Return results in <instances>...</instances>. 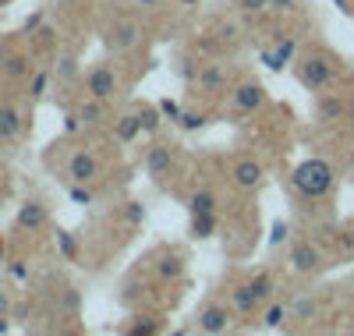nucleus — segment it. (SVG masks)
I'll use <instances>...</instances> for the list:
<instances>
[{
    "mask_svg": "<svg viewBox=\"0 0 354 336\" xmlns=\"http://www.w3.org/2000/svg\"><path fill=\"white\" fill-rule=\"evenodd\" d=\"M333 167L326 160H305L301 167H294L290 185L298 188L305 198H326L333 192Z\"/></svg>",
    "mask_w": 354,
    "mask_h": 336,
    "instance_id": "1",
    "label": "nucleus"
},
{
    "mask_svg": "<svg viewBox=\"0 0 354 336\" xmlns=\"http://www.w3.org/2000/svg\"><path fill=\"white\" fill-rule=\"evenodd\" d=\"M294 75H298V82L308 88V93H326V88L337 82V64L322 53H308V57L298 60Z\"/></svg>",
    "mask_w": 354,
    "mask_h": 336,
    "instance_id": "2",
    "label": "nucleus"
},
{
    "mask_svg": "<svg viewBox=\"0 0 354 336\" xmlns=\"http://www.w3.org/2000/svg\"><path fill=\"white\" fill-rule=\"evenodd\" d=\"M85 88H88V96H93V100L110 103L117 96V75H113V68L110 64H93L88 75H85Z\"/></svg>",
    "mask_w": 354,
    "mask_h": 336,
    "instance_id": "3",
    "label": "nucleus"
},
{
    "mask_svg": "<svg viewBox=\"0 0 354 336\" xmlns=\"http://www.w3.org/2000/svg\"><path fill=\"white\" fill-rule=\"evenodd\" d=\"M266 103V88L259 85V82H245V85H238L230 93V110L234 113H252V110H259Z\"/></svg>",
    "mask_w": 354,
    "mask_h": 336,
    "instance_id": "4",
    "label": "nucleus"
},
{
    "mask_svg": "<svg viewBox=\"0 0 354 336\" xmlns=\"http://www.w3.org/2000/svg\"><path fill=\"white\" fill-rule=\"evenodd\" d=\"M230 319H234V312L227 308V304H202L195 326L202 333H227L230 329Z\"/></svg>",
    "mask_w": 354,
    "mask_h": 336,
    "instance_id": "5",
    "label": "nucleus"
},
{
    "mask_svg": "<svg viewBox=\"0 0 354 336\" xmlns=\"http://www.w3.org/2000/svg\"><path fill=\"white\" fill-rule=\"evenodd\" d=\"M290 269H294V272H319V269H322V255H319L315 244L294 241V244H290Z\"/></svg>",
    "mask_w": 354,
    "mask_h": 336,
    "instance_id": "6",
    "label": "nucleus"
},
{
    "mask_svg": "<svg viewBox=\"0 0 354 336\" xmlns=\"http://www.w3.org/2000/svg\"><path fill=\"white\" fill-rule=\"evenodd\" d=\"M138 39H142V28H138V21H131V18H124V21H117L113 28H110V46L113 50H121V53H128V50H135L138 46Z\"/></svg>",
    "mask_w": 354,
    "mask_h": 336,
    "instance_id": "7",
    "label": "nucleus"
},
{
    "mask_svg": "<svg viewBox=\"0 0 354 336\" xmlns=\"http://www.w3.org/2000/svg\"><path fill=\"white\" fill-rule=\"evenodd\" d=\"M230 174H234V185H238L241 192H255V188H262V180H266L262 163H255V160H238Z\"/></svg>",
    "mask_w": 354,
    "mask_h": 336,
    "instance_id": "8",
    "label": "nucleus"
},
{
    "mask_svg": "<svg viewBox=\"0 0 354 336\" xmlns=\"http://www.w3.org/2000/svg\"><path fill=\"white\" fill-rule=\"evenodd\" d=\"M170 167H174V149L170 145L156 142V145L145 149V170H149V177H167Z\"/></svg>",
    "mask_w": 354,
    "mask_h": 336,
    "instance_id": "9",
    "label": "nucleus"
},
{
    "mask_svg": "<svg viewBox=\"0 0 354 336\" xmlns=\"http://www.w3.org/2000/svg\"><path fill=\"white\" fill-rule=\"evenodd\" d=\"M96 174H100V163H96L93 152H75L71 163H68V177L75 180V185H88Z\"/></svg>",
    "mask_w": 354,
    "mask_h": 336,
    "instance_id": "10",
    "label": "nucleus"
},
{
    "mask_svg": "<svg viewBox=\"0 0 354 336\" xmlns=\"http://www.w3.org/2000/svg\"><path fill=\"white\" fill-rule=\"evenodd\" d=\"M230 82V75H227V68L223 64H202L198 68V75H195V85L198 88H205V93H220V88Z\"/></svg>",
    "mask_w": 354,
    "mask_h": 336,
    "instance_id": "11",
    "label": "nucleus"
},
{
    "mask_svg": "<svg viewBox=\"0 0 354 336\" xmlns=\"http://www.w3.org/2000/svg\"><path fill=\"white\" fill-rule=\"evenodd\" d=\"M46 223V205L43 202H25L18 209V227L21 230H39Z\"/></svg>",
    "mask_w": 354,
    "mask_h": 336,
    "instance_id": "12",
    "label": "nucleus"
},
{
    "mask_svg": "<svg viewBox=\"0 0 354 336\" xmlns=\"http://www.w3.org/2000/svg\"><path fill=\"white\" fill-rule=\"evenodd\" d=\"M255 308H259V297L252 294L248 283H241V287L230 290V312H234V315H252Z\"/></svg>",
    "mask_w": 354,
    "mask_h": 336,
    "instance_id": "13",
    "label": "nucleus"
},
{
    "mask_svg": "<svg viewBox=\"0 0 354 336\" xmlns=\"http://www.w3.org/2000/svg\"><path fill=\"white\" fill-rule=\"evenodd\" d=\"M21 135V113L15 106H0V142H11Z\"/></svg>",
    "mask_w": 354,
    "mask_h": 336,
    "instance_id": "14",
    "label": "nucleus"
},
{
    "mask_svg": "<svg viewBox=\"0 0 354 336\" xmlns=\"http://www.w3.org/2000/svg\"><path fill=\"white\" fill-rule=\"evenodd\" d=\"M153 272H156L160 280H167V283H170V280H177V277H181V272H185V259L170 252V255H163V259H160V262L153 265Z\"/></svg>",
    "mask_w": 354,
    "mask_h": 336,
    "instance_id": "15",
    "label": "nucleus"
},
{
    "mask_svg": "<svg viewBox=\"0 0 354 336\" xmlns=\"http://www.w3.org/2000/svg\"><path fill=\"white\" fill-rule=\"evenodd\" d=\"M216 230V212H192V237H213Z\"/></svg>",
    "mask_w": 354,
    "mask_h": 336,
    "instance_id": "16",
    "label": "nucleus"
},
{
    "mask_svg": "<svg viewBox=\"0 0 354 336\" xmlns=\"http://www.w3.org/2000/svg\"><path fill=\"white\" fill-rule=\"evenodd\" d=\"M248 287H252V294L259 297V304H266V301L273 297V277H270V272H259V277H252Z\"/></svg>",
    "mask_w": 354,
    "mask_h": 336,
    "instance_id": "17",
    "label": "nucleus"
},
{
    "mask_svg": "<svg viewBox=\"0 0 354 336\" xmlns=\"http://www.w3.org/2000/svg\"><path fill=\"white\" fill-rule=\"evenodd\" d=\"M188 205H192V212H216V195H213L209 188H198V192L188 198Z\"/></svg>",
    "mask_w": 354,
    "mask_h": 336,
    "instance_id": "18",
    "label": "nucleus"
},
{
    "mask_svg": "<svg viewBox=\"0 0 354 336\" xmlns=\"http://www.w3.org/2000/svg\"><path fill=\"white\" fill-rule=\"evenodd\" d=\"M135 117H138V128H142V131H149V135L160 131V110H156V106H138Z\"/></svg>",
    "mask_w": 354,
    "mask_h": 336,
    "instance_id": "19",
    "label": "nucleus"
},
{
    "mask_svg": "<svg viewBox=\"0 0 354 336\" xmlns=\"http://www.w3.org/2000/svg\"><path fill=\"white\" fill-rule=\"evenodd\" d=\"M315 110H319V117H322V120H337V117L344 113V103H337V100H326V93H319V103H315Z\"/></svg>",
    "mask_w": 354,
    "mask_h": 336,
    "instance_id": "20",
    "label": "nucleus"
},
{
    "mask_svg": "<svg viewBox=\"0 0 354 336\" xmlns=\"http://www.w3.org/2000/svg\"><path fill=\"white\" fill-rule=\"evenodd\" d=\"M78 120H85V124H100V120H103V100L85 103V106L78 110Z\"/></svg>",
    "mask_w": 354,
    "mask_h": 336,
    "instance_id": "21",
    "label": "nucleus"
},
{
    "mask_svg": "<svg viewBox=\"0 0 354 336\" xmlns=\"http://www.w3.org/2000/svg\"><path fill=\"white\" fill-rule=\"evenodd\" d=\"M287 315H290V304H270V308H266V315H262V322H266V326H280Z\"/></svg>",
    "mask_w": 354,
    "mask_h": 336,
    "instance_id": "22",
    "label": "nucleus"
},
{
    "mask_svg": "<svg viewBox=\"0 0 354 336\" xmlns=\"http://www.w3.org/2000/svg\"><path fill=\"white\" fill-rule=\"evenodd\" d=\"M238 4L241 15H262V11H270V0H234Z\"/></svg>",
    "mask_w": 354,
    "mask_h": 336,
    "instance_id": "23",
    "label": "nucleus"
},
{
    "mask_svg": "<svg viewBox=\"0 0 354 336\" xmlns=\"http://www.w3.org/2000/svg\"><path fill=\"white\" fill-rule=\"evenodd\" d=\"M138 131H142V128H138V117H121V124H117V135H121L124 142L135 138Z\"/></svg>",
    "mask_w": 354,
    "mask_h": 336,
    "instance_id": "24",
    "label": "nucleus"
},
{
    "mask_svg": "<svg viewBox=\"0 0 354 336\" xmlns=\"http://www.w3.org/2000/svg\"><path fill=\"white\" fill-rule=\"evenodd\" d=\"M202 124H205L202 113H181V128H185V131H195V128H202Z\"/></svg>",
    "mask_w": 354,
    "mask_h": 336,
    "instance_id": "25",
    "label": "nucleus"
},
{
    "mask_svg": "<svg viewBox=\"0 0 354 336\" xmlns=\"http://www.w3.org/2000/svg\"><path fill=\"white\" fill-rule=\"evenodd\" d=\"M270 8L273 11H294V8H298V0H270Z\"/></svg>",
    "mask_w": 354,
    "mask_h": 336,
    "instance_id": "26",
    "label": "nucleus"
},
{
    "mask_svg": "<svg viewBox=\"0 0 354 336\" xmlns=\"http://www.w3.org/2000/svg\"><path fill=\"white\" fill-rule=\"evenodd\" d=\"M71 198H75V202H82V205H88V202H93V192H85V188H71Z\"/></svg>",
    "mask_w": 354,
    "mask_h": 336,
    "instance_id": "27",
    "label": "nucleus"
},
{
    "mask_svg": "<svg viewBox=\"0 0 354 336\" xmlns=\"http://www.w3.org/2000/svg\"><path fill=\"white\" fill-rule=\"evenodd\" d=\"M61 252H64L68 259H75V241H71L68 234H61Z\"/></svg>",
    "mask_w": 354,
    "mask_h": 336,
    "instance_id": "28",
    "label": "nucleus"
},
{
    "mask_svg": "<svg viewBox=\"0 0 354 336\" xmlns=\"http://www.w3.org/2000/svg\"><path fill=\"white\" fill-rule=\"evenodd\" d=\"M43 88H46V75L39 71V75L32 78V96H43Z\"/></svg>",
    "mask_w": 354,
    "mask_h": 336,
    "instance_id": "29",
    "label": "nucleus"
},
{
    "mask_svg": "<svg viewBox=\"0 0 354 336\" xmlns=\"http://www.w3.org/2000/svg\"><path fill=\"white\" fill-rule=\"evenodd\" d=\"M8 71H11V75H21V71H25V60H21V57H15L11 64H8Z\"/></svg>",
    "mask_w": 354,
    "mask_h": 336,
    "instance_id": "30",
    "label": "nucleus"
},
{
    "mask_svg": "<svg viewBox=\"0 0 354 336\" xmlns=\"http://www.w3.org/2000/svg\"><path fill=\"white\" fill-rule=\"evenodd\" d=\"M61 75H75V60H64V64H61Z\"/></svg>",
    "mask_w": 354,
    "mask_h": 336,
    "instance_id": "31",
    "label": "nucleus"
},
{
    "mask_svg": "<svg viewBox=\"0 0 354 336\" xmlns=\"http://www.w3.org/2000/svg\"><path fill=\"white\" fill-rule=\"evenodd\" d=\"M4 312H8V294L0 290V315H4Z\"/></svg>",
    "mask_w": 354,
    "mask_h": 336,
    "instance_id": "32",
    "label": "nucleus"
},
{
    "mask_svg": "<svg viewBox=\"0 0 354 336\" xmlns=\"http://www.w3.org/2000/svg\"><path fill=\"white\" fill-rule=\"evenodd\" d=\"M347 117H351V120H354V100H351V106H347Z\"/></svg>",
    "mask_w": 354,
    "mask_h": 336,
    "instance_id": "33",
    "label": "nucleus"
},
{
    "mask_svg": "<svg viewBox=\"0 0 354 336\" xmlns=\"http://www.w3.org/2000/svg\"><path fill=\"white\" fill-rule=\"evenodd\" d=\"M181 4H188V8H192V4H198V0H181Z\"/></svg>",
    "mask_w": 354,
    "mask_h": 336,
    "instance_id": "34",
    "label": "nucleus"
},
{
    "mask_svg": "<svg viewBox=\"0 0 354 336\" xmlns=\"http://www.w3.org/2000/svg\"><path fill=\"white\" fill-rule=\"evenodd\" d=\"M0 198H4V180H0Z\"/></svg>",
    "mask_w": 354,
    "mask_h": 336,
    "instance_id": "35",
    "label": "nucleus"
},
{
    "mask_svg": "<svg viewBox=\"0 0 354 336\" xmlns=\"http://www.w3.org/2000/svg\"><path fill=\"white\" fill-rule=\"evenodd\" d=\"M0 259H4V244H0Z\"/></svg>",
    "mask_w": 354,
    "mask_h": 336,
    "instance_id": "36",
    "label": "nucleus"
},
{
    "mask_svg": "<svg viewBox=\"0 0 354 336\" xmlns=\"http://www.w3.org/2000/svg\"><path fill=\"white\" fill-rule=\"evenodd\" d=\"M0 4H8V0H0Z\"/></svg>",
    "mask_w": 354,
    "mask_h": 336,
    "instance_id": "37",
    "label": "nucleus"
}]
</instances>
